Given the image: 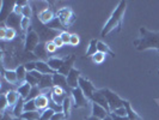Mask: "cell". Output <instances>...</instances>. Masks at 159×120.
Returning <instances> with one entry per match:
<instances>
[{
	"label": "cell",
	"mask_w": 159,
	"mask_h": 120,
	"mask_svg": "<svg viewBox=\"0 0 159 120\" xmlns=\"http://www.w3.org/2000/svg\"><path fill=\"white\" fill-rule=\"evenodd\" d=\"M126 7H127V1H125V0L120 1L119 5L116 6V8L114 10V12L111 13L109 21L105 23L104 28L102 29V31H101V36L102 37H105L109 32H111L116 28H117V30H121L122 19H123L125 12H126Z\"/></svg>",
	"instance_id": "cell-1"
},
{
	"label": "cell",
	"mask_w": 159,
	"mask_h": 120,
	"mask_svg": "<svg viewBox=\"0 0 159 120\" xmlns=\"http://www.w3.org/2000/svg\"><path fill=\"white\" fill-rule=\"evenodd\" d=\"M141 37L134 41V46L138 50L157 49L159 50V32L150 31L146 28H140Z\"/></svg>",
	"instance_id": "cell-2"
},
{
	"label": "cell",
	"mask_w": 159,
	"mask_h": 120,
	"mask_svg": "<svg viewBox=\"0 0 159 120\" xmlns=\"http://www.w3.org/2000/svg\"><path fill=\"white\" fill-rule=\"evenodd\" d=\"M104 94L105 97L108 100V103H109V108H110V113H112L115 109L123 107V101L117 94H115L114 91H111L110 89H104Z\"/></svg>",
	"instance_id": "cell-3"
},
{
	"label": "cell",
	"mask_w": 159,
	"mask_h": 120,
	"mask_svg": "<svg viewBox=\"0 0 159 120\" xmlns=\"http://www.w3.org/2000/svg\"><path fill=\"white\" fill-rule=\"evenodd\" d=\"M40 35L35 30H29L25 37V43H24V49L25 52H34L35 48L40 45Z\"/></svg>",
	"instance_id": "cell-4"
},
{
	"label": "cell",
	"mask_w": 159,
	"mask_h": 120,
	"mask_svg": "<svg viewBox=\"0 0 159 120\" xmlns=\"http://www.w3.org/2000/svg\"><path fill=\"white\" fill-rule=\"evenodd\" d=\"M56 15H57L59 21L61 22V24L64 25L65 28H66V26H70V25L74 22V19H75V15H74V12L72 11V8H70V7L60 8Z\"/></svg>",
	"instance_id": "cell-5"
},
{
	"label": "cell",
	"mask_w": 159,
	"mask_h": 120,
	"mask_svg": "<svg viewBox=\"0 0 159 120\" xmlns=\"http://www.w3.org/2000/svg\"><path fill=\"white\" fill-rule=\"evenodd\" d=\"M71 94H72V97H73V101H74L73 106H74L75 108L86 107L89 104V102H90V100L84 95V93L81 91V89H80L79 87L75 89H72Z\"/></svg>",
	"instance_id": "cell-6"
},
{
	"label": "cell",
	"mask_w": 159,
	"mask_h": 120,
	"mask_svg": "<svg viewBox=\"0 0 159 120\" xmlns=\"http://www.w3.org/2000/svg\"><path fill=\"white\" fill-rule=\"evenodd\" d=\"M90 102H95V103L102 106L103 108H105L107 112L110 113V108H109V103H108V100L105 97V94H104V89H99V90H96L92 98L90 100Z\"/></svg>",
	"instance_id": "cell-7"
},
{
	"label": "cell",
	"mask_w": 159,
	"mask_h": 120,
	"mask_svg": "<svg viewBox=\"0 0 159 120\" xmlns=\"http://www.w3.org/2000/svg\"><path fill=\"white\" fill-rule=\"evenodd\" d=\"M79 88L81 89V91L84 93V95L86 96L89 100L92 98V96H93V94H95L96 91V88L93 87V84L88 78H84V77H80Z\"/></svg>",
	"instance_id": "cell-8"
},
{
	"label": "cell",
	"mask_w": 159,
	"mask_h": 120,
	"mask_svg": "<svg viewBox=\"0 0 159 120\" xmlns=\"http://www.w3.org/2000/svg\"><path fill=\"white\" fill-rule=\"evenodd\" d=\"M81 77V73L78 69H72L71 72L67 76V84L71 89H75L79 87V79Z\"/></svg>",
	"instance_id": "cell-9"
},
{
	"label": "cell",
	"mask_w": 159,
	"mask_h": 120,
	"mask_svg": "<svg viewBox=\"0 0 159 120\" xmlns=\"http://www.w3.org/2000/svg\"><path fill=\"white\" fill-rule=\"evenodd\" d=\"M53 84H54V87H60V88L65 89L67 93L68 91L71 93L72 89L67 84V77L64 76V74H60L59 72H56V73L53 74Z\"/></svg>",
	"instance_id": "cell-10"
},
{
	"label": "cell",
	"mask_w": 159,
	"mask_h": 120,
	"mask_svg": "<svg viewBox=\"0 0 159 120\" xmlns=\"http://www.w3.org/2000/svg\"><path fill=\"white\" fill-rule=\"evenodd\" d=\"M22 19H23V16L22 15H18L15 11L7 17V19L5 21L6 22V26L7 28H13V29H18L20 26V23H22Z\"/></svg>",
	"instance_id": "cell-11"
},
{
	"label": "cell",
	"mask_w": 159,
	"mask_h": 120,
	"mask_svg": "<svg viewBox=\"0 0 159 120\" xmlns=\"http://www.w3.org/2000/svg\"><path fill=\"white\" fill-rule=\"evenodd\" d=\"M74 61H75V55L74 54H72V55L67 56L66 59H65L64 61V65L61 66V69L59 70V73L60 74H64V76H68V73L71 72V70L73 69V65H74Z\"/></svg>",
	"instance_id": "cell-12"
},
{
	"label": "cell",
	"mask_w": 159,
	"mask_h": 120,
	"mask_svg": "<svg viewBox=\"0 0 159 120\" xmlns=\"http://www.w3.org/2000/svg\"><path fill=\"white\" fill-rule=\"evenodd\" d=\"M60 34L57 32V30H54V29H50V28H43L42 31L40 32V40H44V43L49 41V39H52V41L55 39L56 36H59Z\"/></svg>",
	"instance_id": "cell-13"
},
{
	"label": "cell",
	"mask_w": 159,
	"mask_h": 120,
	"mask_svg": "<svg viewBox=\"0 0 159 120\" xmlns=\"http://www.w3.org/2000/svg\"><path fill=\"white\" fill-rule=\"evenodd\" d=\"M54 13L50 8H44L43 11H41L39 13V19H40L41 23L43 24H49L53 19H54Z\"/></svg>",
	"instance_id": "cell-14"
},
{
	"label": "cell",
	"mask_w": 159,
	"mask_h": 120,
	"mask_svg": "<svg viewBox=\"0 0 159 120\" xmlns=\"http://www.w3.org/2000/svg\"><path fill=\"white\" fill-rule=\"evenodd\" d=\"M91 103H92V115L96 117V118L103 120L108 114H110L109 112H107V111H105V108H103L102 106L95 103V102H91Z\"/></svg>",
	"instance_id": "cell-15"
},
{
	"label": "cell",
	"mask_w": 159,
	"mask_h": 120,
	"mask_svg": "<svg viewBox=\"0 0 159 120\" xmlns=\"http://www.w3.org/2000/svg\"><path fill=\"white\" fill-rule=\"evenodd\" d=\"M53 87H54V84H53V74H43L42 79L40 80L39 88L43 91L46 89H52Z\"/></svg>",
	"instance_id": "cell-16"
},
{
	"label": "cell",
	"mask_w": 159,
	"mask_h": 120,
	"mask_svg": "<svg viewBox=\"0 0 159 120\" xmlns=\"http://www.w3.org/2000/svg\"><path fill=\"white\" fill-rule=\"evenodd\" d=\"M36 70L39 72H41L42 74H54V73H56L54 70H52V69L49 67L48 63L43 61V60L36 61Z\"/></svg>",
	"instance_id": "cell-17"
},
{
	"label": "cell",
	"mask_w": 159,
	"mask_h": 120,
	"mask_svg": "<svg viewBox=\"0 0 159 120\" xmlns=\"http://www.w3.org/2000/svg\"><path fill=\"white\" fill-rule=\"evenodd\" d=\"M6 98H7L8 107H15L18 103L20 96H19L18 91H16V90H8L6 93Z\"/></svg>",
	"instance_id": "cell-18"
},
{
	"label": "cell",
	"mask_w": 159,
	"mask_h": 120,
	"mask_svg": "<svg viewBox=\"0 0 159 120\" xmlns=\"http://www.w3.org/2000/svg\"><path fill=\"white\" fill-rule=\"evenodd\" d=\"M49 98L46 95H40L36 100H35V103L39 111H46L47 108H49Z\"/></svg>",
	"instance_id": "cell-19"
},
{
	"label": "cell",
	"mask_w": 159,
	"mask_h": 120,
	"mask_svg": "<svg viewBox=\"0 0 159 120\" xmlns=\"http://www.w3.org/2000/svg\"><path fill=\"white\" fill-rule=\"evenodd\" d=\"M123 107H125L126 111H127V117L129 120H143L141 117H140L135 111H133V108H132L129 101H126V100H125V101H123Z\"/></svg>",
	"instance_id": "cell-20"
},
{
	"label": "cell",
	"mask_w": 159,
	"mask_h": 120,
	"mask_svg": "<svg viewBox=\"0 0 159 120\" xmlns=\"http://www.w3.org/2000/svg\"><path fill=\"white\" fill-rule=\"evenodd\" d=\"M2 73H4V78L10 84H15V83L18 82L16 70H5V69H2Z\"/></svg>",
	"instance_id": "cell-21"
},
{
	"label": "cell",
	"mask_w": 159,
	"mask_h": 120,
	"mask_svg": "<svg viewBox=\"0 0 159 120\" xmlns=\"http://www.w3.org/2000/svg\"><path fill=\"white\" fill-rule=\"evenodd\" d=\"M24 104H25V100L24 98H19V101H18V103L13 107V109H12V114H13V117L15 118H19L20 119V117H22V114L24 113Z\"/></svg>",
	"instance_id": "cell-22"
},
{
	"label": "cell",
	"mask_w": 159,
	"mask_h": 120,
	"mask_svg": "<svg viewBox=\"0 0 159 120\" xmlns=\"http://www.w3.org/2000/svg\"><path fill=\"white\" fill-rule=\"evenodd\" d=\"M64 61H65V59H61V58H50L47 63L52 70H54L55 72H57L61 69V66L64 65Z\"/></svg>",
	"instance_id": "cell-23"
},
{
	"label": "cell",
	"mask_w": 159,
	"mask_h": 120,
	"mask_svg": "<svg viewBox=\"0 0 159 120\" xmlns=\"http://www.w3.org/2000/svg\"><path fill=\"white\" fill-rule=\"evenodd\" d=\"M31 85L29 84V83H23L22 85H19L18 87V89H17V91H18V94H19V96L22 97V98H24V100H26V97L29 96V94H30V91H31Z\"/></svg>",
	"instance_id": "cell-24"
},
{
	"label": "cell",
	"mask_w": 159,
	"mask_h": 120,
	"mask_svg": "<svg viewBox=\"0 0 159 120\" xmlns=\"http://www.w3.org/2000/svg\"><path fill=\"white\" fill-rule=\"evenodd\" d=\"M34 54L36 56H39L41 59H44L48 56V52H47V48H46V43L44 42H41L40 45L37 47L35 48L34 50Z\"/></svg>",
	"instance_id": "cell-25"
},
{
	"label": "cell",
	"mask_w": 159,
	"mask_h": 120,
	"mask_svg": "<svg viewBox=\"0 0 159 120\" xmlns=\"http://www.w3.org/2000/svg\"><path fill=\"white\" fill-rule=\"evenodd\" d=\"M97 49H98V52H101V53H103V54H109V55L111 56H115V53L112 52L111 49L109 48V46L107 45V43H104L102 41H98V45H97Z\"/></svg>",
	"instance_id": "cell-26"
},
{
	"label": "cell",
	"mask_w": 159,
	"mask_h": 120,
	"mask_svg": "<svg viewBox=\"0 0 159 120\" xmlns=\"http://www.w3.org/2000/svg\"><path fill=\"white\" fill-rule=\"evenodd\" d=\"M20 119L23 120H40L41 119V112H24L20 117Z\"/></svg>",
	"instance_id": "cell-27"
},
{
	"label": "cell",
	"mask_w": 159,
	"mask_h": 120,
	"mask_svg": "<svg viewBox=\"0 0 159 120\" xmlns=\"http://www.w3.org/2000/svg\"><path fill=\"white\" fill-rule=\"evenodd\" d=\"M97 45H98V40H96V39H92V40L90 41V45H89V48L88 50H86V56H92L95 55L96 53L98 52V49H97Z\"/></svg>",
	"instance_id": "cell-28"
},
{
	"label": "cell",
	"mask_w": 159,
	"mask_h": 120,
	"mask_svg": "<svg viewBox=\"0 0 159 120\" xmlns=\"http://www.w3.org/2000/svg\"><path fill=\"white\" fill-rule=\"evenodd\" d=\"M16 72L17 77H18V83H25V77H26V73H28V71L25 70V66L24 65L17 66Z\"/></svg>",
	"instance_id": "cell-29"
},
{
	"label": "cell",
	"mask_w": 159,
	"mask_h": 120,
	"mask_svg": "<svg viewBox=\"0 0 159 120\" xmlns=\"http://www.w3.org/2000/svg\"><path fill=\"white\" fill-rule=\"evenodd\" d=\"M71 107H72V98L70 96H67L66 98H65L64 103H62V108H64V114L66 115V118L68 119L70 118V115H71Z\"/></svg>",
	"instance_id": "cell-30"
},
{
	"label": "cell",
	"mask_w": 159,
	"mask_h": 120,
	"mask_svg": "<svg viewBox=\"0 0 159 120\" xmlns=\"http://www.w3.org/2000/svg\"><path fill=\"white\" fill-rule=\"evenodd\" d=\"M48 28L54 29V30H62V31H65V26L61 24V22L59 21V18H57V17H55L50 23L48 24Z\"/></svg>",
	"instance_id": "cell-31"
},
{
	"label": "cell",
	"mask_w": 159,
	"mask_h": 120,
	"mask_svg": "<svg viewBox=\"0 0 159 120\" xmlns=\"http://www.w3.org/2000/svg\"><path fill=\"white\" fill-rule=\"evenodd\" d=\"M41 93H42V90H41V89L39 88V85H37V87H32V88H31V91H30L29 96L26 97L25 102H26V101H30V100H36V98H37L39 96L42 95Z\"/></svg>",
	"instance_id": "cell-32"
},
{
	"label": "cell",
	"mask_w": 159,
	"mask_h": 120,
	"mask_svg": "<svg viewBox=\"0 0 159 120\" xmlns=\"http://www.w3.org/2000/svg\"><path fill=\"white\" fill-rule=\"evenodd\" d=\"M39 111L36 103H35V100H30V101H26L24 104V112H36Z\"/></svg>",
	"instance_id": "cell-33"
},
{
	"label": "cell",
	"mask_w": 159,
	"mask_h": 120,
	"mask_svg": "<svg viewBox=\"0 0 159 120\" xmlns=\"http://www.w3.org/2000/svg\"><path fill=\"white\" fill-rule=\"evenodd\" d=\"M55 114V112L52 109V108H47L46 111L41 113V119L40 120H52L53 115Z\"/></svg>",
	"instance_id": "cell-34"
},
{
	"label": "cell",
	"mask_w": 159,
	"mask_h": 120,
	"mask_svg": "<svg viewBox=\"0 0 159 120\" xmlns=\"http://www.w3.org/2000/svg\"><path fill=\"white\" fill-rule=\"evenodd\" d=\"M25 82L26 83H29L31 87H37L39 84H40V80L39 79H36L34 76H32L30 72H28L26 73V77H25Z\"/></svg>",
	"instance_id": "cell-35"
},
{
	"label": "cell",
	"mask_w": 159,
	"mask_h": 120,
	"mask_svg": "<svg viewBox=\"0 0 159 120\" xmlns=\"http://www.w3.org/2000/svg\"><path fill=\"white\" fill-rule=\"evenodd\" d=\"M92 60H93V63H96V64H102V63H104V60H105V54L101 53V52H97L95 55L92 56Z\"/></svg>",
	"instance_id": "cell-36"
},
{
	"label": "cell",
	"mask_w": 159,
	"mask_h": 120,
	"mask_svg": "<svg viewBox=\"0 0 159 120\" xmlns=\"http://www.w3.org/2000/svg\"><path fill=\"white\" fill-rule=\"evenodd\" d=\"M32 15V10H31V6L29 5V4H26L25 6L22 7V16L25 17V18H30Z\"/></svg>",
	"instance_id": "cell-37"
},
{
	"label": "cell",
	"mask_w": 159,
	"mask_h": 120,
	"mask_svg": "<svg viewBox=\"0 0 159 120\" xmlns=\"http://www.w3.org/2000/svg\"><path fill=\"white\" fill-rule=\"evenodd\" d=\"M16 35H17L16 29H13V28H7V29H6V36H5V40H7V41L13 40Z\"/></svg>",
	"instance_id": "cell-38"
},
{
	"label": "cell",
	"mask_w": 159,
	"mask_h": 120,
	"mask_svg": "<svg viewBox=\"0 0 159 120\" xmlns=\"http://www.w3.org/2000/svg\"><path fill=\"white\" fill-rule=\"evenodd\" d=\"M49 108H52V109H53V111H54L55 113L64 112V108H62V106H61V104L55 103L53 100H50V102H49Z\"/></svg>",
	"instance_id": "cell-39"
},
{
	"label": "cell",
	"mask_w": 159,
	"mask_h": 120,
	"mask_svg": "<svg viewBox=\"0 0 159 120\" xmlns=\"http://www.w3.org/2000/svg\"><path fill=\"white\" fill-rule=\"evenodd\" d=\"M0 100H1V102H0V108H1V112L4 113V112H5V109H6V107H8V102H7V98H6V94H1V96H0Z\"/></svg>",
	"instance_id": "cell-40"
},
{
	"label": "cell",
	"mask_w": 159,
	"mask_h": 120,
	"mask_svg": "<svg viewBox=\"0 0 159 120\" xmlns=\"http://www.w3.org/2000/svg\"><path fill=\"white\" fill-rule=\"evenodd\" d=\"M71 35H72V34H70L67 30L60 32V36H61V39H62V41H64L65 45H70V41H71Z\"/></svg>",
	"instance_id": "cell-41"
},
{
	"label": "cell",
	"mask_w": 159,
	"mask_h": 120,
	"mask_svg": "<svg viewBox=\"0 0 159 120\" xmlns=\"http://www.w3.org/2000/svg\"><path fill=\"white\" fill-rule=\"evenodd\" d=\"M80 42V37L78 34H72L71 35V41H70V45H71L72 47H75V46H78Z\"/></svg>",
	"instance_id": "cell-42"
},
{
	"label": "cell",
	"mask_w": 159,
	"mask_h": 120,
	"mask_svg": "<svg viewBox=\"0 0 159 120\" xmlns=\"http://www.w3.org/2000/svg\"><path fill=\"white\" fill-rule=\"evenodd\" d=\"M46 48H47V52L48 53H55L57 47L55 46V43L53 41H48L46 42Z\"/></svg>",
	"instance_id": "cell-43"
},
{
	"label": "cell",
	"mask_w": 159,
	"mask_h": 120,
	"mask_svg": "<svg viewBox=\"0 0 159 120\" xmlns=\"http://www.w3.org/2000/svg\"><path fill=\"white\" fill-rule=\"evenodd\" d=\"M30 23H31L30 18H25V17H23L22 23H20V28H22V30H23V31H26V30L29 29V26H30Z\"/></svg>",
	"instance_id": "cell-44"
},
{
	"label": "cell",
	"mask_w": 159,
	"mask_h": 120,
	"mask_svg": "<svg viewBox=\"0 0 159 120\" xmlns=\"http://www.w3.org/2000/svg\"><path fill=\"white\" fill-rule=\"evenodd\" d=\"M25 70L28 72H32L36 70V61H28L26 64H24Z\"/></svg>",
	"instance_id": "cell-45"
},
{
	"label": "cell",
	"mask_w": 159,
	"mask_h": 120,
	"mask_svg": "<svg viewBox=\"0 0 159 120\" xmlns=\"http://www.w3.org/2000/svg\"><path fill=\"white\" fill-rule=\"evenodd\" d=\"M112 114H115V115H117V117H127V111H126V108L125 107H121V108H117V109H115Z\"/></svg>",
	"instance_id": "cell-46"
},
{
	"label": "cell",
	"mask_w": 159,
	"mask_h": 120,
	"mask_svg": "<svg viewBox=\"0 0 159 120\" xmlns=\"http://www.w3.org/2000/svg\"><path fill=\"white\" fill-rule=\"evenodd\" d=\"M53 42L55 43V46H56L57 48H61V47H62V46L65 45L64 41H62V39H61V36H60V35H59V36H56L55 39L53 40Z\"/></svg>",
	"instance_id": "cell-47"
},
{
	"label": "cell",
	"mask_w": 159,
	"mask_h": 120,
	"mask_svg": "<svg viewBox=\"0 0 159 120\" xmlns=\"http://www.w3.org/2000/svg\"><path fill=\"white\" fill-rule=\"evenodd\" d=\"M67 118H66V115H65L62 112L60 113H55L54 115H53V118H52V120H66Z\"/></svg>",
	"instance_id": "cell-48"
},
{
	"label": "cell",
	"mask_w": 159,
	"mask_h": 120,
	"mask_svg": "<svg viewBox=\"0 0 159 120\" xmlns=\"http://www.w3.org/2000/svg\"><path fill=\"white\" fill-rule=\"evenodd\" d=\"M6 29H7V26H5L4 24H1V28H0V39H1V40H5V36H6Z\"/></svg>",
	"instance_id": "cell-49"
},
{
	"label": "cell",
	"mask_w": 159,
	"mask_h": 120,
	"mask_svg": "<svg viewBox=\"0 0 159 120\" xmlns=\"http://www.w3.org/2000/svg\"><path fill=\"white\" fill-rule=\"evenodd\" d=\"M103 120H114V119H112V117L110 115V114H108V115H107V117H105Z\"/></svg>",
	"instance_id": "cell-50"
},
{
	"label": "cell",
	"mask_w": 159,
	"mask_h": 120,
	"mask_svg": "<svg viewBox=\"0 0 159 120\" xmlns=\"http://www.w3.org/2000/svg\"><path fill=\"white\" fill-rule=\"evenodd\" d=\"M86 120H101V119H98V118H96V117H93V115H91V117L88 118Z\"/></svg>",
	"instance_id": "cell-51"
},
{
	"label": "cell",
	"mask_w": 159,
	"mask_h": 120,
	"mask_svg": "<svg viewBox=\"0 0 159 120\" xmlns=\"http://www.w3.org/2000/svg\"><path fill=\"white\" fill-rule=\"evenodd\" d=\"M2 120H11V118H10L8 115H6V114H5V115L2 117Z\"/></svg>",
	"instance_id": "cell-52"
}]
</instances>
